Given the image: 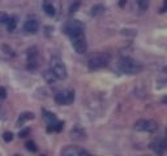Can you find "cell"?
Wrapping results in <instances>:
<instances>
[{
  "instance_id": "cell-6",
  "label": "cell",
  "mask_w": 167,
  "mask_h": 156,
  "mask_svg": "<svg viewBox=\"0 0 167 156\" xmlns=\"http://www.w3.org/2000/svg\"><path fill=\"white\" fill-rule=\"evenodd\" d=\"M55 103L59 105H69L74 102V91L73 90H64L59 91L55 95Z\"/></svg>"
},
{
  "instance_id": "cell-26",
  "label": "cell",
  "mask_w": 167,
  "mask_h": 156,
  "mask_svg": "<svg viewBox=\"0 0 167 156\" xmlns=\"http://www.w3.org/2000/svg\"><path fill=\"white\" fill-rule=\"evenodd\" d=\"M7 98V90L4 87H0V99H5Z\"/></svg>"
},
{
  "instance_id": "cell-10",
  "label": "cell",
  "mask_w": 167,
  "mask_h": 156,
  "mask_svg": "<svg viewBox=\"0 0 167 156\" xmlns=\"http://www.w3.org/2000/svg\"><path fill=\"white\" fill-rule=\"evenodd\" d=\"M38 29H39V23H38V21L35 20V18H28V20L25 21V23H24V30H25L26 33L35 34L38 31Z\"/></svg>"
},
{
  "instance_id": "cell-14",
  "label": "cell",
  "mask_w": 167,
  "mask_h": 156,
  "mask_svg": "<svg viewBox=\"0 0 167 156\" xmlns=\"http://www.w3.org/2000/svg\"><path fill=\"white\" fill-rule=\"evenodd\" d=\"M33 119H34V113H33V112H24V113H21V116L18 117L17 126H21L25 121H28V120H33Z\"/></svg>"
},
{
  "instance_id": "cell-19",
  "label": "cell",
  "mask_w": 167,
  "mask_h": 156,
  "mask_svg": "<svg viewBox=\"0 0 167 156\" xmlns=\"http://www.w3.org/2000/svg\"><path fill=\"white\" fill-rule=\"evenodd\" d=\"M25 147H26V150H29L30 152H37V146H35V143L33 142V141H29V142H26V145H25Z\"/></svg>"
},
{
  "instance_id": "cell-2",
  "label": "cell",
  "mask_w": 167,
  "mask_h": 156,
  "mask_svg": "<svg viewBox=\"0 0 167 156\" xmlns=\"http://www.w3.org/2000/svg\"><path fill=\"white\" fill-rule=\"evenodd\" d=\"M64 33L68 35L71 39L76 37H80V35L85 34V26L81 21L78 20H69L65 22L64 25Z\"/></svg>"
},
{
  "instance_id": "cell-11",
  "label": "cell",
  "mask_w": 167,
  "mask_h": 156,
  "mask_svg": "<svg viewBox=\"0 0 167 156\" xmlns=\"http://www.w3.org/2000/svg\"><path fill=\"white\" fill-rule=\"evenodd\" d=\"M150 148H151L156 153H158V155H163L166 148H167L166 139H161V141H157V142L151 143V145H150Z\"/></svg>"
},
{
  "instance_id": "cell-4",
  "label": "cell",
  "mask_w": 167,
  "mask_h": 156,
  "mask_svg": "<svg viewBox=\"0 0 167 156\" xmlns=\"http://www.w3.org/2000/svg\"><path fill=\"white\" fill-rule=\"evenodd\" d=\"M50 72L55 76L56 80H65L67 78V68L65 65L60 61L59 59H52L51 64H50Z\"/></svg>"
},
{
  "instance_id": "cell-18",
  "label": "cell",
  "mask_w": 167,
  "mask_h": 156,
  "mask_svg": "<svg viewBox=\"0 0 167 156\" xmlns=\"http://www.w3.org/2000/svg\"><path fill=\"white\" fill-rule=\"evenodd\" d=\"M43 77H45V80H46V82L47 83H55V81H56V78H55V76L51 73V72H45L43 73Z\"/></svg>"
},
{
  "instance_id": "cell-20",
  "label": "cell",
  "mask_w": 167,
  "mask_h": 156,
  "mask_svg": "<svg viewBox=\"0 0 167 156\" xmlns=\"http://www.w3.org/2000/svg\"><path fill=\"white\" fill-rule=\"evenodd\" d=\"M137 4L141 11H146L149 8V0H137Z\"/></svg>"
},
{
  "instance_id": "cell-22",
  "label": "cell",
  "mask_w": 167,
  "mask_h": 156,
  "mask_svg": "<svg viewBox=\"0 0 167 156\" xmlns=\"http://www.w3.org/2000/svg\"><path fill=\"white\" fill-rule=\"evenodd\" d=\"M29 134H30V129H22V130H20V133H18V137H20V138H26Z\"/></svg>"
},
{
  "instance_id": "cell-25",
  "label": "cell",
  "mask_w": 167,
  "mask_h": 156,
  "mask_svg": "<svg viewBox=\"0 0 167 156\" xmlns=\"http://www.w3.org/2000/svg\"><path fill=\"white\" fill-rule=\"evenodd\" d=\"M63 128H64V122H63V121L56 122V124H55V131H62Z\"/></svg>"
},
{
  "instance_id": "cell-27",
  "label": "cell",
  "mask_w": 167,
  "mask_h": 156,
  "mask_svg": "<svg viewBox=\"0 0 167 156\" xmlns=\"http://www.w3.org/2000/svg\"><path fill=\"white\" fill-rule=\"evenodd\" d=\"M166 5H167V0H164V3H163V7H162L161 8V13H164V12H166Z\"/></svg>"
},
{
  "instance_id": "cell-12",
  "label": "cell",
  "mask_w": 167,
  "mask_h": 156,
  "mask_svg": "<svg viewBox=\"0 0 167 156\" xmlns=\"http://www.w3.org/2000/svg\"><path fill=\"white\" fill-rule=\"evenodd\" d=\"M71 138L74 139V141H84L86 138V131L82 128L76 126V128H73L71 130Z\"/></svg>"
},
{
  "instance_id": "cell-3",
  "label": "cell",
  "mask_w": 167,
  "mask_h": 156,
  "mask_svg": "<svg viewBox=\"0 0 167 156\" xmlns=\"http://www.w3.org/2000/svg\"><path fill=\"white\" fill-rule=\"evenodd\" d=\"M110 55L108 54H101V55H97V56L91 57L90 60L88 61V66L90 70H99V69H103L110 64Z\"/></svg>"
},
{
  "instance_id": "cell-9",
  "label": "cell",
  "mask_w": 167,
  "mask_h": 156,
  "mask_svg": "<svg viewBox=\"0 0 167 156\" xmlns=\"http://www.w3.org/2000/svg\"><path fill=\"white\" fill-rule=\"evenodd\" d=\"M62 155L63 156H89L90 153L88 152V151L82 150V148H78L77 146H67L65 148H63L62 150Z\"/></svg>"
},
{
  "instance_id": "cell-21",
  "label": "cell",
  "mask_w": 167,
  "mask_h": 156,
  "mask_svg": "<svg viewBox=\"0 0 167 156\" xmlns=\"http://www.w3.org/2000/svg\"><path fill=\"white\" fill-rule=\"evenodd\" d=\"M3 139L7 143L12 142V141H13V133H12V131H5V133L3 134Z\"/></svg>"
},
{
  "instance_id": "cell-13",
  "label": "cell",
  "mask_w": 167,
  "mask_h": 156,
  "mask_svg": "<svg viewBox=\"0 0 167 156\" xmlns=\"http://www.w3.org/2000/svg\"><path fill=\"white\" fill-rule=\"evenodd\" d=\"M42 113H43V119H45V121L47 122L48 125H54V124L57 122L56 116H55L52 112H48V111H46V109H42Z\"/></svg>"
},
{
  "instance_id": "cell-28",
  "label": "cell",
  "mask_w": 167,
  "mask_h": 156,
  "mask_svg": "<svg viewBox=\"0 0 167 156\" xmlns=\"http://www.w3.org/2000/svg\"><path fill=\"white\" fill-rule=\"evenodd\" d=\"M125 4H127V0H119V7H120V8H124Z\"/></svg>"
},
{
  "instance_id": "cell-7",
  "label": "cell",
  "mask_w": 167,
  "mask_h": 156,
  "mask_svg": "<svg viewBox=\"0 0 167 156\" xmlns=\"http://www.w3.org/2000/svg\"><path fill=\"white\" fill-rule=\"evenodd\" d=\"M38 48L37 47H31L28 50V69L29 70H35V69L39 66V62H38Z\"/></svg>"
},
{
  "instance_id": "cell-24",
  "label": "cell",
  "mask_w": 167,
  "mask_h": 156,
  "mask_svg": "<svg viewBox=\"0 0 167 156\" xmlns=\"http://www.w3.org/2000/svg\"><path fill=\"white\" fill-rule=\"evenodd\" d=\"M9 16L5 13H0V23H7V21H8Z\"/></svg>"
},
{
  "instance_id": "cell-15",
  "label": "cell",
  "mask_w": 167,
  "mask_h": 156,
  "mask_svg": "<svg viewBox=\"0 0 167 156\" xmlns=\"http://www.w3.org/2000/svg\"><path fill=\"white\" fill-rule=\"evenodd\" d=\"M105 11H106V8L102 4H97V5H94L93 8H91V16L99 17V16H102V14L105 13Z\"/></svg>"
},
{
  "instance_id": "cell-23",
  "label": "cell",
  "mask_w": 167,
  "mask_h": 156,
  "mask_svg": "<svg viewBox=\"0 0 167 156\" xmlns=\"http://www.w3.org/2000/svg\"><path fill=\"white\" fill-rule=\"evenodd\" d=\"M78 7H80V1H76L74 4H72V5L69 7V13H74V12H77Z\"/></svg>"
},
{
  "instance_id": "cell-5",
  "label": "cell",
  "mask_w": 167,
  "mask_h": 156,
  "mask_svg": "<svg viewBox=\"0 0 167 156\" xmlns=\"http://www.w3.org/2000/svg\"><path fill=\"white\" fill-rule=\"evenodd\" d=\"M135 130L137 131H146V133H154L158 130V124L153 120H139L135 122Z\"/></svg>"
},
{
  "instance_id": "cell-1",
  "label": "cell",
  "mask_w": 167,
  "mask_h": 156,
  "mask_svg": "<svg viewBox=\"0 0 167 156\" xmlns=\"http://www.w3.org/2000/svg\"><path fill=\"white\" fill-rule=\"evenodd\" d=\"M122 73L125 74H139L142 70V65L132 57H122L118 62Z\"/></svg>"
},
{
  "instance_id": "cell-8",
  "label": "cell",
  "mask_w": 167,
  "mask_h": 156,
  "mask_svg": "<svg viewBox=\"0 0 167 156\" xmlns=\"http://www.w3.org/2000/svg\"><path fill=\"white\" fill-rule=\"evenodd\" d=\"M71 40H72L73 50L77 54H85L86 50H88V43H86V39H85V34L80 35V37H76Z\"/></svg>"
},
{
  "instance_id": "cell-16",
  "label": "cell",
  "mask_w": 167,
  "mask_h": 156,
  "mask_svg": "<svg viewBox=\"0 0 167 156\" xmlns=\"http://www.w3.org/2000/svg\"><path fill=\"white\" fill-rule=\"evenodd\" d=\"M7 26H8V31L16 30V26H17V17H14V16L9 17L8 21H7Z\"/></svg>"
},
{
  "instance_id": "cell-17",
  "label": "cell",
  "mask_w": 167,
  "mask_h": 156,
  "mask_svg": "<svg viewBox=\"0 0 167 156\" xmlns=\"http://www.w3.org/2000/svg\"><path fill=\"white\" fill-rule=\"evenodd\" d=\"M43 9H45V12L46 13L48 14V16H55V13H56V12H55V8H54V5H52V4H50V3H47V1H46L45 3V5H43Z\"/></svg>"
}]
</instances>
